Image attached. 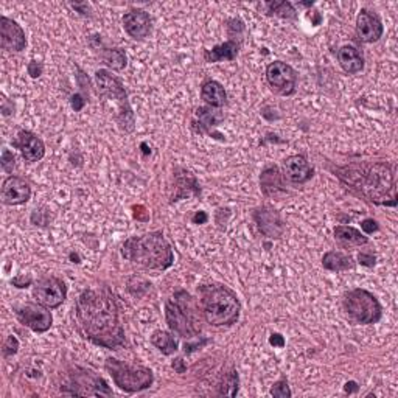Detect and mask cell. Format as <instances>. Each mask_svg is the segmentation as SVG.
Listing matches in <instances>:
<instances>
[{
	"mask_svg": "<svg viewBox=\"0 0 398 398\" xmlns=\"http://www.w3.org/2000/svg\"><path fill=\"white\" fill-rule=\"evenodd\" d=\"M199 307L204 320L213 327L237 324L242 313L238 296L223 283H208L198 289Z\"/></svg>",
	"mask_w": 398,
	"mask_h": 398,
	"instance_id": "obj_4",
	"label": "cell"
},
{
	"mask_svg": "<svg viewBox=\"0 0 398 398\" xmlns=\"http://www.w3.org/2000/svg\"><path fill=\"white\" fill-rule=\"evenodd\" d=\"M31 197L30 184L19 176H8L2 184V202L5 206H21Z\"/></svg>",
	"mask_w": 398,
	"mask_h": 398,
	"instance_id": "obj_19",
	"label": "cell"
},
{
	"mask_svg": "<svg viewBox=\"0 0 398 398\" xmlns=\"http://www.w3.org/2000/svg\"><path fill=\"white\" fill-rule=\"evenodd\" d=\"M12 285H15L16 288H28L31 283H33V279H31V275H25V274H19L16 275L15 279L11 280Z\"/></svg>",
	"mask_w": 398,
	"mask_h": 398,
	"instance_id": "obj_35",
	"label": "cell"
},
{
	"mask_svg": "<svg viewBox=\"0 0 398 398\" xmlns=\"http://www.w3.org/2000/svg\"><path fill=\"white\" fill-rule=\"evenodd\" d=\"M334 238L344 248H361L369 243L368 235L352 226H336L334 227Z\"/></svg>",
	"mask_w": 398,
	"mask_h": 398,
	"instance_id": "obj_24",
	"label": "cell"
},
{
	"mask_svg": "<svg viewBox=\"0 0 398 398\" xmlns=\"http://www.w3.org/2000/svg\"><path fill=\"white\" fill-rule=\"evenodd\" d=\"M383 24L375 12L369 10H361L356 17V36L363 44L377 42L383 36Z\"/></svg>",
	"mask_w": 398,
	"mask_h": 398,
	"instance_id": "obj_17",
	"label": "cell"
},
{
	"mask_svg": "<svg viewBox=\"0 0 398 398\" xmlns=\"http://www.w3.org/2000/svg\"><path fill=\"white\" fill-rule=\"evenodd\" d=\"M269 343H271V345H274V347H283L285 345V339H283L282 334L273 333L269 338Z\"/></svg>",
	"mask_w": 398,
	"mask_h": 398,
	"instance_id": "obj_41",
	"label": "cell"
},
{
	"mask_svg": "<svg viewBox=\"0 0 398 398\" xmlns=\"http://www.w3.org/2000/svg\"><path fill=\"white\" fill-rule=\"evenodd\" d=\"M352 389H356V383L350 381V383H347V384H345V392H350Z\"/></svg>",
	"mask_w": 398,
	"mask_h": 398,
	"instance_id": "obj_45",
	"label": "cell"
},
{
	"mask_svg": "<svg viewBox=\"0 0 398 398\" xmlns=\"http://www.w3.org/2000/svg\"><path fill=\"white\" fill-rule=\"evenodd\" d=\"M122 255L125 260L145 269L165 271L174 263L172 244L162 232H150L128 238L122 246Z\"/></svg>",
	"mask_w": 398,
	"mask_h": 398,
	"instance_id": "obj_3",
	"label": "cell"
},
{
	"mask_svg": "<svg viewBox=\"0 0 398 398\" xmlns=\"http://www.w3.org/2000/svg\"><path fill=\"white\" fill-rule=\"evenodd\" d=\"M254 221L258 230L268 238L277 239L285 232V223H283L280 213L269 206L257 207L254 210Z\"/></svg>",
	"mask_w": 398,
	"mask_h": 398,
	"instance_id": "obj_13",
	"label": "cell"
},
{
	"mask_svg": "<svg viewBox=\"0 0 398 398\" xmlns=\"http://www.w3.org/2000/svg\"><path fill=\"white\" fill-rule=\"evenodd\" d=\"M239 50V42L235 39H229L219 46H215L210 50L204 52V60L207 62H219V61H233L237 58Z\"/></svg>",
	"mask_w": 398,
	"mask_h": 398,
	"instance_id": "obj_26",
	"label": "cell"
},
{
	"mask_svg": "<svg viewBox=\"0 0 398 398\" xmlns=\"http://www.w3.org/2000/svg\"><path fill=\"white\" fill-rule=\"evenodd\" d=\"M12 147L21 151L24 159L30 163L41 161L46 156V145L31 131H19Z\"/></svg>",
	"mask_w": 398,
	"mask_h": 398,
	"instance_id": "obj_18",
	"label": "cell"
},
{
	"mask_svg": "<svg viewBox=\"0 0 398 398\" xmlns=\"http://www.w3.org/2000/svg\"><path fill=\"white\" fill-rule=\"evenodd\" d=\"M123 28L132 39H145L151 33V17L145 10H131L123 16Z\"/></svg>",
	"mask_w": 398,
	"mask_h": 398,
	"instance_id": "obj_20",
	"label": "cell"
},
{
	"mask_svg": "<svg viewBox=\"0 0 398 398\" xmlns=\"http://www.w3.org/2000/svg\"><path fill=\"white\" fill-rule=\"evenodd\" d=\"M151 344H153L157 350H159L162 355H173V353L178 352V341L174 339V336L170 332L163 330H156L151 334Z\"/></svg>",
	"mask_w": 398,
	"mask_h": 398,
	"instance_id": "obj_28",
	"label": "cell"
},
{
	"mask_svg": "<svg viewBox=\"0 0 398 398\" xmlns=\"http://www.w3.org/2000/svg\"><path fill=\"white\" fill-rule=\"evenodd\" d=\"M19 350V341L16 339V336H8L6 338V341L3 343V349H2V353H3V356L5 358H8V356H12V355H16Z\"/></svg>",
	"mask_w": 398,
	"mask_h": 398,
	"instance_id": "obj_33",
	"label": "cell"
},
{
	"mask_svg": "<svg viewBox=\"0 0 398 398\" xmlns=\"http://www.w3.org/2000/svg\"><path fill=\"white\" fill-rule=\"evenodd\" d=\"M201 98L206 101L207 106L221 109L227 103V93L221 83L215 80H208L201 86Z\"/></svg>",
	"mask_w": 398,
	"mask_h": 398,
	"instance_id": "obj_25",
	"label": "cell"
},
{
	"mask_svg": "<svg viewBox=\"0 0 398 398\" xmlns=\"http://www.w3.org/2000/svg\"><path fill=\"white\" fill-rule=\"evenodd\" d=\"M15 165H16L15 154H12L10 150H3V153H2V168H3V172L11 174Z\"/></svg>",
	"mask_w": 398,
	"mask_h": 398,
	"instance_id": "obj_34",
	"label": "cell"
},
{
	"mask_svg": "<svg viewBox=\"0 0 398 398\" xmlns=\"http://www.w3.org/2000/svg\"><path fill=\"white\" fill-rule=\"evenodd\" d=\"M33 298L41 305L55 309L64 303L67 298V287L60 277H44L35 285Z\"/></svg>",
	"mask_w": 398,
	"mask_h": 398,
	"instance_id": "obj_11",
	"label": "cell"
},
{
	"mask_svg": "<svg viewBox=\"0 0 398 398\" xmlns=\"http://www.w3.org/2000/svg\"><path fill=\"white\" fill-rule=\"evenodd\" d=\"M266 80L275 93L288 97L298 89V72L282 61H274L266 67Z\"/></svg>",
	"mask_w": 398,
	"mask_h": 398,
	"instance_id": "obj_10",
	"label": "cell"
},
{
	"mask_svg": "<svg viewBox=\"0 0 398 398\" xmlns=\"http://www.w3.org/2000/svg\"><path fill=\"white\" fill-rule=\"evenodd\" d=\"M238 374L235 369H230L229 372H224V375L221 377V381L218 384V394L227 395V397H235L238 394Z\"/></svg>",
	"mask_w": 398,
	"mask_h": 398,
	"instance_id": "obj_30",
	"label": "cell"
},
{
	"mask_svg": "<svg viewBox=\"0 0 398 398\" xmlns=\"http://www.w3.org/2000/svg\"><path fill=\"white\" fill-rule=\"evenodd\" d=\"M208 343V339H201L199 343H186V345H184V352L186 353H193V352H197V350H199V349H202V347H204L206 344Z\"/></svg>",
	"mask_w": 398,
	"mask_h": 398,
	"instance_id": "obj_39",
	"label": "cell"
},
{
	"mask_svg": "<svg viewBox=\"0 0 398 398\" xmlns=\"http://www.w3.org/2000/svg\"><path fill=\"white\" fill-rule=\"evenodd\" d=\"M172 368L174 369V372H178V374H184L187 370V365L182 361V358H176L172 364Z\"/></svg>",
	"mask_w": 398,
	"mask_h": 398,
	"instance_id": "obj_42",
	"label": "cell"
},
{
	"mask_svg": "<svg viewBox=\"0 0 398 398\" xmlns=\"http://www.w3.org/2000/svg\"><path fill=\"white\" fill-rule=\"evenodd\" d=\"M62 394L87 395V397H111L112 390L103 378L96 372L75 365L67 374V383L61 386Z\"/></svg>",
	"mask_w": 398,
	"mask_h": 398,
	"instance_id": "obj_9",
	"label": "cell"
},
{
	"mask_svg": "<svg viewBox=\"0 0 398 398\" xmlns=\"http://www.w3.org/2000/svg\"><path fill=\"white\" fill-rule=\"evenodd\" d=\"M322 266L332 273H344L355 268V262L350 255L344 254L339 251H328L327 254L322 257Z\"/></svg>",
	"mask_w": 398,
	"mask_h": 398,
	"instance_id": "obj_27",
	"label": "cell"
},
{
	"mask_svg": "<svg viewBox=\"0 0 398 398\" xmlns=\"http://www.w3.org/2000/svg\"><path fill=\"white\" fill-rule=\"evenodd\" d=\"M224 114L219 109H215L210 106L198 107L197 112H195V120L192 122V128L198 134H208L212 137H217L219 141H223V136L215 132V128L223 122Z\"/></svg>",
	"mask_w": 398,
	"mask_h": 398,
	"instance_id": "obj_16",
	"label": "cell"
},
{
	"mask_svg": "<svg viewBox=\"0 0 398 398\" xmlns=\"http://www.w3.org/2000/svg\"><path fill=\"white\" fill-rule=\"evenodd\" d=\"M361 229L364 230V235H370V233H374L377 232L378 229H380V226H378V223L375 219H364L363 223H361Z\"/></svg>",
	"mask_w": 398,
	"mask_h": 398,
	"instance_id": "obj_37",
	"label": "cell"
},
{
	"mask_svg": "<svg viewBox=\"0 0 398 398\" xmlns=\"http://www.w3.org/2000/svg\"><path fill=\"white\" fill-rule=\"evenodd\" d=\"M100 58L112 71H123L128 64V58H126V53L122 48H103Z\"/></svg>",
	"mask_w": 398,
	"mask_h": 398,
	"instance_id": "obj_29",
	"label": "cell"
},
{
	"mask_svg": "<svg viewBox=\"0 0 398 398\" xmlns=\"http://www.w3.org/2000/svg\"><path fill=\"white\" fill-rule=\"evenodd\" d=\"M338 61L343 71L349 75H355L363 72L364 69V58L359 48L353 46H344L339 48L338 52Z\"/></svg>",
	"mask_w": 398,
	"mask_h": 398,
	"instance_id": "obj_23",
	"label": "cell"
},
{
	"mask_svg": "<svg viewBox=\"0 0 398 398\" xmlns=\"http://www.w3.org/2000/svg\"><path fill=\"white\" fill-rule=\"evenodd\" d=\"M75 318L83 338L103 349L117 350L126 343L120 309L109 288L86 289L75 303Z\"/></svg>",
	"mask_w": 398,
	"mask_h": 398,
	"instance_id": "obj_1",
	"label": "cell"
},
{
	"mask_svg": "<svg viewBox=\"0 0 398 398\" xmlns=\"http://www.w3.org/2000/svg\"><path fill=\"white\" fill-rule=\"evenodd\" d=\"M86 105V100L80 96V93H77V96H73L72 97V107L75 111H81L84 107Z\"/></svg>",
	"mask_w": 398,
	"mask_h": 398,
	"instance_id": "obj_40",
	"label": "cell"
},
{
	"mask_svg": "<svg viewBox=\"0 0 398 398\" xmlns=\"http://www.w3.org/2000/svg\"><path fill=\"white\" fill-rule=\"evenodd\" d=\"M207 219H208V217H207L206 212H197L195 213V217L192 221L195 224H206Z\"/></svg>",
	"mask_w": 398,
	"mask_h": 398,
	"instance_id": "obj_43",
	"label": "cell"
},
{
	"mask_svg": "<svg viewBox=\"0 0 398 398\" xmlns=\"http://www.w3.org/2000/svg\"><path fill=\"white\" fill-rule=\"evenodd\" d=\"M72 8L78 10L80 15H83V16L89 15V5H87L86 2L84 3H72Z\"/></svg>",
	"mask_w": 398,
	"mask_h": 398,
	"instance_id": "obj_44",
	"label": "cell"
},
{
	"mask_svg": "<svg viewBox=\"0 0 398 398\" xmlns=\"http://www.w3.org/2000/svg\"><path fill=\"white\" fill-rule=\"evenodd\" d=\"M174 179H176L174 182L176 192L172 197V202L184 199V198L197 197V195L201 193L198 181L195 179V176L190 172H186V170H176Z\"/></svg>",
	"mask_w": 398,
	"mask_h": 398,
	"instance_id": "obj_21",
	"label": "cell"
},
{
	"mask_svg": "<svg viewBox=\"0 0 398 398\" xmlns=\"http://www.w3.org/2000/svg\"><path fill=\"white\" fill-rule=\"evenodd\" d=\"M269 15H274L282 19H296L298 17V11L293 6L291 2H268L264 3Z\"/></svg>",
	"mask_w": 398,
	"mask_h": 398,
	"instance_id": "obj_31",
	"label": "cell"
},
{
	"mask_svg": "<svg viewBox=\"0 0 398 398\" xmlns=\"http://www.w3.org/2000/svg\"><path fill=\"white\" fill-rule=\"evenodd\" d=\"M105 368L107 374L112 377L116 386L125 392H142V390L150 389L154 383L153 370L141 364H131L120 361L117 358H107Z\"/></svg>",
	"mask_w": 398,
	"mask_h": 398,
	"instance_id": "obj_7",
	"label": "cell"
},
{
	"mask_svg": "<svg viewBox=\"0 0 398 398\" xmlns=\"http://www.w3.org/2000/svg\"><path fill=\"white\" fill-rule=\"evenodd\" d=\"M0 46L8 52H22L27 47L25 31L16 21L6 16L0 19Z\"/></svg>",
	"mask_w": 398,
	"mask_h": 398,
	"instance_id": "obj_14",
	"label": "cell"
},
{
	"mask_svg": "<svg viewBox=\"0 0 398 398\" xmlns=\"http://www.w3.org/2000/svg\"><path fill=\"white\" fill-rule=\"evenodd\" d=\"M344 311L347 316L361 325H372L377 324L383 316V307L374 294L369 293L368 289L356 288L344 296L343 300Z\"/></svg>",
	"mask_w": 398,
	"mask_h": 398,
	"instance_id": "obj_8",
	"label": "cell"
},
{
	"mask_svg": "<svg viewBox=\"0 0 398 398\" xmlns=\"http://www.w3.org/2000/svg\"><path fill=\"white\" fill-rule=\"evenodd\" d=\"M165 319L168 328L181 338H199L202 332V316L199 303L190 293L179 289L165 303Z\"/></svg>",
	"mask_w": 398,
	"mask_h": 398,
	"instance_id": "obj_5",
	"label": "cell"
},
{
	"mask_svg": "<svg viewBox=\"0 0 398 398\" xmlns=\"http://www.w3.org/2000/svg\"><path fill=\"white\" fill-rule=\"evenodd\" d=\"M283 181L285 179H283V174L279 167L271 165L264 168L260 176V188L264 197L273 198L279 193L285 192V182Z\"/></svg>",
	"mask_w": 398,
	"mask_h": 398,
	"instance_id": "obj_22",
	"label": "cell"
},
{
	"mask_svg": "<svg viewBox=\"0 0 398 398\" xmlns=\"http://www.w3.org/2000/svg\"><path fill=\"white\" fill-rule=\"evenodd\" d=\"M16 316L22 325L28 327L35 333H46L53 324V316L50 308L41 305V303H24L17 307Z\"/></svg>",
	"mask_w": 398,
	"mask_h": 398,
	"instance_id": "obj_12",
	"label": "cell"
},
{
	"mask_svg": "<svg viewBox=\"0 0 398 398\" xmlns=\"http://www.w3.org/2000/svg\"><path fill=\"white\" fill-rule=\"evenodd\" d=\"M96 81H97V89L100 97L103 98L106 103L107 101H114V105L117 107L116 112V120L120 128L125 132H132L134 131V112H132V107L128 101V93L125 91V86L122 84L117 77H114L111 72L105 71V69H100L96 73Z\"/></svg>",
	"mask_w": 398,
	"mask_h": 398,
	"instance_id": "obj_6",
	"label": "cell"
},
{
	"mask_svg": "<svg viewBox=\"0 0 398 398\" xmlns=\"http://www.w3.org/2000/svg\"><path fill=\"white\" fill-rule=\"evenodd\" d=\"M71 258H72V260H78V255L77 254H71Z\"/></svg>",
	"mask_w": 398,
	"mask_h": 398,
	"instance_id": "obj_46",
	"label": "cell"
},
{
	"mask_svg": "<svg viewBox=\"0 0 398 398\" xmlns=\"http://www.w3.org/2000/svg\"><path fill=\"white\" fill-rule=\"evenodd\" d=\"M42 71H44V67H42L41 62L31 61L28 64V73H30L31 78H39L42 75Z\"/></svg>",
	"mask_w": 398,
	"mask_h": 398,
	"instance_id": "obj_38",
	"label": "cell"
},
{
	"mask_svg": "<svg viewBox=\"0 0 398 398\" xmlns=\"http://www.w3.org/2000/svg\"><path fill=\"white\" fill-rule=\"evenodd\" d=\"M271 395H274L275 398H289L291 397V390H289L287 378H280L279 381L274 383V386L271 388Z\"/></svg>",
	"mask_w": 398,
	"mask_h": 398,
	"instance_id": "obj_32",
	"label": "cell"
},
{
	"mask_svg": "<svg viewBox=\"0 0 398 398\" xmlns=\"http://www.w3.org/2000/svg\"><path fill=\"white\" fill-rule=\"evenodd\" d=\"M338 176L374 204L390 206L388 199L397 202L395 168L389 162H375L361 168L345 167L338 170Z\"/></svg>",
	"mask_w": 398,
	"mask_h": 398,
	"instance_id": "obj_2",
	"label": "cell"
},
{
	"mask_svg": "<svg viewBox=\"0 0 398 398\" xmlns=\"http://www.w3.org/2000/svg\"><path fill=\"white\" fill-rule=\"evenodd\" d=\"M358 262L359 264H363V266L372 268V266H375L377 258L374 254H370V252H361V254L358 255Z\"/></svg>",
	"mask_w": 398,
	"mask_h": 398,
	"instance_id": "obj_36",
	"label": "cell"
},
{
	"mask_svg": "<svg viewBox=\"0 0 398 398\" xmlns=\"http://www.w3.org/2000/svg\"><path fill=\"white\" fill-rule=\"evenodd\" d=\"M282 170H283L282 172L283 179L296 186L305 184V182H308L313 178V173H314L313 167L309 165L305 157L300 154L287 157V159L283 161Z\"/></svg>",
	"mask_w": 398,
	"mask_h": 398,
	"instance_id": "obj_15",
	"label": "cell"
}]
</instances>
